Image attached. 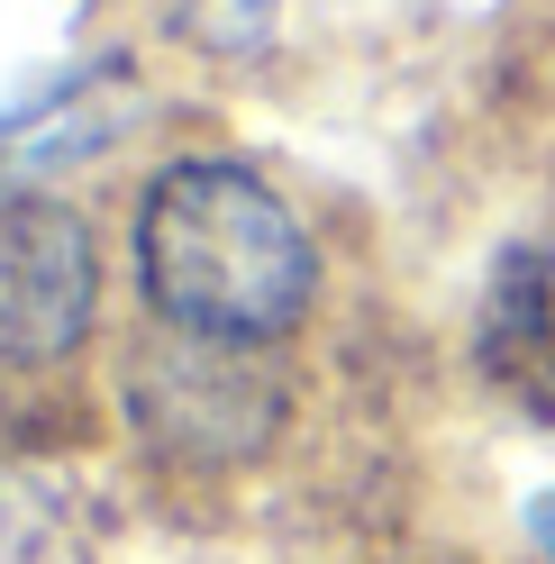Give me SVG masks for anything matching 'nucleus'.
<instances>
[{
	"instance_id": "obj_1",
	"label": "nucleus",
	"mask_w": 555,
	"mask_h": 564,
	"mask_svg": "<svg viewBox=\"0 0 555 564\" xmlns=\"http://www.w3.org/2000/svg\"><path fill=\"white\" fill-rule=\"evenodd\" d=\"M137 282L164 310V328L255 346L301 328L319 292V246L264 173L228 155H183L137 200Z\"/></svg>"
},
{
	"instance_id": "obj_2",
	"label": "nucleus",
	"mask_w": 555,
	"mask_h": 564,
	"mask_svg": "<svg viewBox=\"0 0 555 564\" xmlns=\"http://www.w3.org/2000/svg\"><path fill=\"white\" fill-rule=\"evenodd\" d=\"M100 310L91 228L64 200L0 192V365H55L74 356Z\"/></svg>"
},
{
	"instance_id": "obj_3",
	"label": "nucleus",
	"mask_w": 555,
	"mask_h": 564,
	"mask_svg": "<svg viewBox=\"0 0 555 564\" xmlns=\"http://www.w3.org/2000/svg\"><path fill=\"white\" fill-rule=\"evenodd\" d=\"M529 538H537V555L555 564V491H537V501H529Z\"/></svg>"
}]
</instances>
